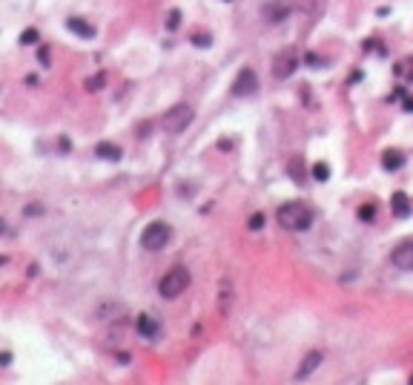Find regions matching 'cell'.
Instances as JSON below:
<instances>
[{"mask_svg":"<svg viewBox=\"0 0 413 385\" xmlns=\"http://www.w3.org/2000/svg\"><path fill=\"white\" fill-rule=\"evenodd\" d=\"M275 219H278V224L284 230L301 233V230H307L310 224H313V210H310L307 204H301V201H287V204L278 207Z\"/></svg>","mask_w":413,"mask_h":385,"instance_id":"6da1fadb","label":"cell"},{"mask_svg":"<svg viewBox=\"0 0 413 385\" xmlns=\"http://www.w3.org/2000/svg\"><path fill=\"white\" fill-rule=\"evenodd\" d=\"M187 288H190V270L181 268V265L170 268L158 282V293L164 296V299H175V296H181Z\"/></svg>","mask_w":413,"mask_h":385,"instance_id":"7a4b0ae2","label":"cell"},{"mask_svg":"<svg viewBox=\"0 0 413 385\" xmlns=\"http://www.w3.org/2000/svg\"><path fill=\"white\" fill-rule=\"evenodd\" d=\"M172 242V227L167 222H149L141 233V247L155 253V250H164V247Z\"/></svg>","mask_w":413,"mask_h":385,"instance_id":"3957f363","label":"cell"},{"mask_svg":"<svg viewBox=\"0 0 413 385\" xmlns=\"http://www.w3.org/2000/svg\"><path fill=\"white\" fill-rule=\"evenodd\" d=\"M193 118H195V112H193V106H190V104H175V106H170V109L164 112L161 127L167 129V132H172V135H178V132H184V129L193 124Z\"/></svg>","mask_w":413,"mask_h":385,"instance_id":"277c9868","label":"cell"},{"mask_svg":"<svg viewBox=\"0 0 413 385\" xmlns=\"http://www.w3.org/2000/svg\"><path fill=\"white\" fill-rule=\"evenodd\" d=\"M298 69V52L296 49H281L273 58V75L278 81H287L293 72Z\"/></svg>","mask_w":413,"mask_h":385,"instance_id":"5b68a950","label":"cell"},{"mask_svg":"<svg viewBox=\"0 0 413 385\" xmlns=\"http://www.w3.org/2000/svg\"><path fill=\"white\" fill-rule=\"evenodd\" d=\"M255 89H258V75H255L252 66H244V69L235 75V81H232V89H229V92L235 95V98H247V95H252Z\"/></svg>","mask_w":413,"mask_h":385,"instance_id":"8992f818","label":"cell"},{"mask_svg":"<svg viewBox=\"0 0 413 385\" xmlns=\"http://www.w3.org/2000/svg\"><path fill=\"white\" fill-rule=\"evenodd\" d=\"M390 265L399 268V270H413V239H408V242H402V245L393 247Z\"/></svg>","mask_w":413,"mask_h":385,"instance_id":"52a82bcc","label":"cell"},{"mask_svg":"<svg viewBox=\"0 0 413 385\" xmlns=\"http://www.w3.org/2000/svg\"><path fill=\"white\" fill-rule=\"evenodd\" d=\"M261 14H264L267 23H281L287 14H290V3L287 0H270V3H264Z\"/></svg>","mask_w":413,"mask_h":385,"instance_id":"ba28073f","label":"cell"},{"mask_svg":"<svg viewBox=\"0 0 413 385\" xmlns=\"http://www.w3.org/2000/svg\"><path fill=\"white\" fill-rule=\"evenodd\" d=\"M390 210H393V216H396V219H408V216L413 213V201L399 190V193H393V196H390Z\"/></svg>","mask_w":413,"mask_h":385,"instance_id":"9c48e42d","label":"cell"},{"mask_svg":"<svg viewBox=\"0 0 413 385\" xmlns=\"http://www.w3.org/2000/svg\"><path fill=\"white\" fill-rule=\"evenodd\" d=\"M321 362H324V357H321V351H310L307 357H304V362L298 365V371H296V380H307L310 374L319 368Z\"/></svg>","mask_w":413,"mask_h":385,"instance_id":"30bf717a","label":"cell"},{"mask_svg":"<svg viewBox=\"0 0 413 385\" xmlns=\"http://www.w3.org/2000/svg\"><path fill=\"white\" fill-rule=\"evenodd\" d=\"M135 325H138V334H141L144 339H155V337L161 334V325H158V322H155V319H152L149 314H141Z\"/></svg>","mask_w":413,"mask_h":385,"instance_id":"8fae6325","label":"cell"},{"mask_svg":"<svg viewBox=\"0 0 413 385\" xmlns=\"http://www.w3.org/2000/svg\"><path fill=\"white\" fill-rule=\"evenodd\" d=\"M66 29H69V32H75L78 37H95V26L86 23L83 17H69V20H66Z\"/></svg>","mask_w":413,"mask_h":385,"instance_id":"7c38bea8","label":"cell"},{"mask_svg":"<svg viewBox=\"0 0 413 385\" xmlns=\"http://www.w3.org/2000/svg\"><path fill=\"white\" fill-rule=\"evenodd\" d=\"M95 155H101L103 161H121V147L118 144H109V141H101L95 147Z\"/></svg>","mask_w":413,"mask_h":385,"instance_id":"4fadbf2b","label":"cell"},{"mask_svg":"<svg viewBox=\"0 0 413 385\" xmlns=\"http://www.w3.org/2000/svg\"><path fill=\"white\" fill-rule=\"evenodd\" d=\"M402 164H405V155H402L399 150H388L385 158H382V167H385V170H399Z\"/></svg>","mask_w":413,"mask_h":385,"instance_id":"5bb4252c","label":"cell"},{"mask_svg":"<svg viewBox=\"0 0 413 385\" xmlns=\"http://www.w3.org/2000/svg\"><path fill=\"white\" fill-rule=\"evenodd\" d=\"M103 83H106V75H103V72H95L92 78L83 81V86H86L89 92H98V89H103Z\"/></svg>","mask_w":413,"mask_h":385,"instance_id":"9a60e30c","label":"cell"},{"mask_svg":"<svg viewBox=\"0 0 413 385\" xmlns=\"http://www.w3.org/2000/svg\"><path fill=\"white\" fill-rule=\"evenodd\" d=\"M287 170H290V175H293L296 181H304V161H301V158H293Z\"/></svg>","mask_w":413,"mask_h":385,"instance_id":"2e32d148","label":"cell"},{"mask_svg":"<svg viewBox=\"0 0 413 385\" xmlns=\"http://www.w3.org/2000/svg\"><path fill=\"white\" fill-rule=\"evenodd\" d=\"M313 178H316V181H327V178H330V167H327V164H313Z\"/></svg>","mask_w":413,"mask_h":385,"instance_id":"e0dca14e","label":"cell"},{"mask_svg":"<svg viewBox=\"0 0 413 385\" xmlns=\"http://www.w3.org/2000/svg\"><path fill=\"white\" fill-rule=\"evenodd\" d=\"M37 40H40L37 29H26V32H20V43H23V46H34Z\"/></svg>","mask_w":413,"mask_h":385,"instance_id":"ac0fdd59","label":"cell"},{"mask_svg":"<svg viewBox=\"0 0 413 385\" xmlns=\"http://www.w3.org/2000/svg\"><path fill=\"white\" fill-rule=\"evenodd\" d=\"M359 219L362 222H373L376 219V204H362L359 207Z\"/></svg>","mask_w":413,"mask_h":385,"instance_id":"d6986e66","label":"cell"},{"mask_svg":"<svg viewBox=\"0 0 413 385\" xmlns=\"http://www.w3.org/2000/svg\"><path fill=\"white\" fill-rule=\"evenodd\" d=\"M396 75H408L413 81V60L408 58V60H402V63H396Z\"/></svg>","mask_w":413,"mask_h":385,"instance_id":"ffe728a7","label":"cell"},{"mask_svg":"<svg viewBox=\"0 0 413 385\" xmlns=\"http://www.w3.org/2000/svg\"><path fill=\"white\" fill-rule=\"evenodd\" d=\"M261 227H264V216H261V213L250 216V230H261Z\"/></svg>","mask_w":413,"mask_h":385,"instance_id":"44dd1931","label":"cell"},{"mask_svg":"<svg viewBox=\"0 0 413 385\" xmlns=\"http://www.w3.org/2000/svg\"><path fill=\"white\" fill-rule=\"evenodd\" d=\"M178 23H181V12H170V17H167V26H170V29H178Z\"/></svg>","mask_w":413,"mask_h":385,"instance_id":"7402d4cb","label":"cell"},{"mask_svg":"<svg viewBox=\"0 0 413 385\" xmlns=\"http://www.w3.org/2000/svg\"><path fill=\"white\" fill-rule=\"evenodd\" d=\"M193 43H195V46H209V35H195Z\"/></svg>","mask_w":413,"mask_h":385,"instance_id":"603a6c76","label":"cell"},{"mask_svg":"<svg viewBox=\"0 0 413 385\" xmlns=\"http://www.w3.org/2000/svg\"><path fill=\"white\" fill-rule=\"evenodd\" d=\"M26 213H29V216H37V213H43V204H29Z\"/></svg>","mask_w":413,"mask_h":385,"instance_id":"cb8c5ba5","label":"cell"},{"mask_svg":"<svg viewBox=\"0 0 413 385\" xmlns=\"http://www.w3.org/2000/svg\"><path fill=\"white\" fill-rule=\"evenodd\" d=\"M37 60L46 66V63H49V52H46V49H40V52H37Z\"/></svg>","mask_w":413,"mask_h":385,"instance_id":"d4e9b609","label":"cell"},{"mask_svg":"<svg viewBox=\"0 0 413 385\" xmlns=\"http://www.w3.org/2000/svg\"><path fill=\"white\" fill-rule=\"evenodd\" d=\"M405 112H413V98H408V101H405Z\"/></svg>","mask_w":413,"mask_h":385,"instance_id":"484cf974","label":"cell"},{"mask_svg":"<svg viewBox=\"0 0 413 385\" xmlns=\"http://www.w3.org/2000/svg\"><path fill=\"white\" fill-rule=\"evenodd\" d=\"M9 360H11L9 354H0V365H9Z\"/></svg>","mask_w":413,"mask_h":385,"instance_id":"4316f807","label":"cell"},{"mask_svg":"<svg viewBox=\"0 0 413 385\" xmlns=\"http://www.w3.org/2000/svg\"><path fill=\"white\" fill-rule=\"evenodd\" d=\"M6 233V222H3V219H0V236Z\"/></svg>","mask_w":413,"mask_h":385,"instance_id":"83f0119b","label":"cell"}]
</instances>
